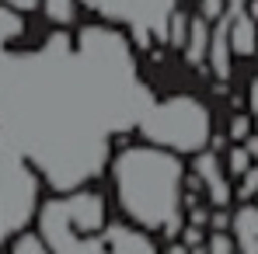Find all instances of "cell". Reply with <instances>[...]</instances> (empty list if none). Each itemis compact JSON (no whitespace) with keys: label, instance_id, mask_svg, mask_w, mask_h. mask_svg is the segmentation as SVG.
<instances>
[{"label":"cell","instance_id":"cell-10","mask_svg":"<svg viewBox=\"0 0 258 254\" xmlns=\"http://www.w3.org/2000/svg\"><path fill=\"white\" fill-rule=\"evenodd\" d=\"M206 63H210V70H213L216 80H230V70H234V52H230V42H227V14H223L220 21H213Z\"/></svg>","mask_w":258,"mask_h":254},{"label":"cell","instance_id":"cell-3","mask_svg":"<svg viewBox=\"0 0 258 254\" xmlns=\"http://www.w3.org/2000/svg\"><path fill=\"white\" fill-rule=\"evenodd\" d=\"M136 129L150 146H161L168 153H203L213 139V112L196 94H168L147 101Z\"/></svg>","mask_w":258,"mask_h":254},{"label":"cell","instance_id":"cell-11","mask_svg":"<svg viewBox=\"0 0 258 254\" xmlns=\"http://www.w3.org/2000/svg\"><path fill=\"white\" fill-rule=\"evenodd\" d=\"M210 32H213V25H210L206 18H199V14L188 18V32H185V45H181V52H185V59H188L192 66H203V63H206V52H210Z\"/></svg>","mask_w":258,"mask_h":254},{"label":"cell","instance_id":"cell-5","mask_svg":"<svg viewBox=\"0 0 258 254\" xmlns=\"http://www.w3.org/2000/svg\"><path fill=\"white\" fill-rule=\"evenodd\" d=\"M178 14V0H119L115 21L126 25L133 39L150 45V39H168V25Z\"/></svg>","mask_w":258,"mask_h":254},{"label":"cell","instance_id":"cell-8","mask_svg":"<svg viewBox=\"0 0 258 254\" xmlns=\"http://www.w3.org/2000/svg\"><path fill=\"white\" fill-rule=\"evenodd\" d=\"M227 42L237 59H251L258 52V25L248 18L244 4H230L227 7Z\"/></svg>","mask_w":258,"mask_h":254},{"label":"cell","instance_id":"cell-24","mask_svg":"<svg viewBox=\"0 0 258 254\" xmlns=\"http://www.w3.org/2000/svg\"><path fill=\"white\" fill-rule=\"evenodd\" d=\"M244 11H248V18L258 25V0H248V4H244Z\"/></svg>","mask_w":258,"mask_h":254},{"label":"cell","instance_id":"cell-23","mask_svg":"<svg viewBox=\"0 0 258 254\" xmlns=\"http://www.w3.org/2000/svg\"><path fill=\"white\" fill-rule=\"evenodd\" d=\"M0 7H14V11L28 14V11H35V7H39V0H0Z\"/></svg>","mask_w":258,"mask_h":254},{"label":"cell","instance_id":"cell-15","mask_svg":"<svg viewBox=\"0 0 258 254\" xmlns=\"http://www.w3.org/2000/svg\"><path fill=\"white\" fill-rule=\"evenodd\" d=\"M234 195L241 199V202H255L258 199V164L244 171L241 178H237V188H234Z\"/></svg>","mask_w":258,"mask_h":254},{"label":"cell","instance_id":"cell-2","mask_svg":"<svg viewBox=\"0 0 258 254\" xmlns=\"http://www.w3.org/2000/svg\"><path fill=\"white\" fill-rule=\"evenodd\" d=\"M74 56L84 94L105 132L112 136L119 129L136 126L150 98L136 77V59L126 35L108 25H91L74 39Z\"/></svg>","mask_w":258,"mask_h":254},{"label":"cell","instance_id":"cell-4","mask_svg":"<svg viewBox=\"0 0 258 254\" xmlns=\"http://www.w3.org/2000/svg\"><path fill=\"white\" fill-rule=\"evenodd\" d=\"M39 212V171L21 150L0 139V240H14Z\"/></svg>","mask_w":258,"mask_h":254},{"label":"cell","instance_id":"cell-25","mask_svg":"<svg viewBox=\"0 0 258 254\" xmlns=\"http://www.w3.org/2000/svg\"><path fill=\"white\" fill-rule=\"evenodd\" d=\"M168 254H188V247H185V244H171V251Z\"/></svg>","mask_w":258,"mask_h":254},{"label":"cell","instance_id":"cell-9","mask_svg":"<svg viewBox=\"0 0 258 254\" xmlns=\"http://www.w3.org/2000/svg\"><path fill=\"white\" fill-rule=\"evenodd\" d=\"M230 240L234 254H258V206L241 202L230 212Z\"/></svg>","mask_w":258,"mask_h":254},{"label":"cell","instance_id":"cell-12","mask_svg":"<svg viewBox=\"0 0 258 254\" xmlns=\"http://www.w3.org/2000/svg\"><path fill=\"white\" fill-rule=\"evenodd\" d=\"M25 32H28L25 14L14 7H0V49H11L14 42H21Z\"/></svg>","mask_w":258,"mask_h":254},{"label":"cell","instance_id":"cell-18","mask_svg":"<svg viewBox=\"0 0 258 254\" xmlns=\"http://www.w3.org/2000/svg\"><path fill=\"white\" fill-rule=\"evenodd\" d=\"M77 7H87L91 14H98V18H108V21H115L119 0H77Z\"/></svg>","mask_w":258,"mask_h":254},{"label":"cell","instance_id":"cell-20","mask_svg":"<svg viewBox=\"0 0 258 254\" xmlns=\"http://www.w3.org/2000/svg\"><path fill=\"white\" fill-rule=\"evenodd\" d=\"M203 247L206 254H234V240H230V233H210V240Z\"/></svg>","mask_w":258,"mask_h":254},{"label":"cell","instance_id":"cell-26","mask_svg":"<svg viewBox=\"0 0 258 254\" xmlns=\"http://www.w3.org/2000/svg\"><path fill=\"white\" fill-rule=\"evenodd\" d=\"M227 4H248V0H227Z\"/></svg>","mask_w":258,"mask_h":254},{"label":"cell","instance_id":"cell-19","mask_svg":"<svg viewBox=\"0 0 258 254\" xmlns=\"http://www.w3.org/2000/svg\"><path fill=\"white\" fill-rule=\"evenodd\" d=\"M227 7H230L227 0H199V18H206L213 25V21H220L227 14Z\"/></svg>","mask_w":258,"mask_h":254},{"label":"cell","instance_id":"cell-16","mask_svg":"<svg viewBox=\"0 0 258 254\" xmlns=\"http://www.w3.org/2000/svg\"><path fill=\"white\" fill-rule=\"evenodd\" d=\"M11 254H52L49 247H45L42 240H39V233H18L14 240H11Z\"/></svg>","mask_w":258,"mask_h":254},{"label":"cell","instance_id":"cell-21","mask_svg":"<svg viewBox=\"0 0 258 254\" xmlns=\"http://www.w3.org/2000/svg\"><path fill=\"white\" fill-rule=\"evenodd\" d=\"M210 230H213V233H227V230H230V212L216 209L213 216H210Z\"/></svg>","mask_w":258,"mask_h":254},{"label":"cell","instance_id":"cell-7","mask_svg":"<svg viewBox=\"0 0 258 254\" xmlns=\"http://www.w3.org/2000/svg\"><path fill=\"white\" fill-rule=\"evenodd\" d=\"M196 181H199V188H206V195H210V202H213L216 209H227V206L234 202L230 178H227L223 160H220L216 150H203V153H196Z\"/></svg>","mask_w":258,"mask_h":254},{"label":"cell","instance_id":"cell-27","mask_svg":"<svg viewBox=\"0 0 258 254\" xmlns=\"http://www.w3.org/2000/svg\"><path fill=\"white\" fill-rule=\"evenodd\" d=\"M255 59H258V52H255Z\"/></svg>","mask_w":258,"mask_h":254},{"label":"cell","instance_id":"cell-14","mask_svg":"<svg viewBox=\"0 0 258 254\" xmlns=\"http://www.w3.org/2000/svg\"><path fill=\"white\" fill-rule=\"evenodd\" d=\"M251 164H255V160L248 157V150H244L241 143H234V146L227 150V157H223V171H227V178H241Z\"/></svg>","mask_w":258,"mask_h":254},{"label":"cell","instance_id":"cell-6","mask_svg":"<svg viewBox=\"0 0 258 254\" xmlns=\"http://www.w3.org/2000/svg\"><path fill=\"white\" fill-rule=\"evenodd\" d=\"M52 254H157V247L136 226H105L101 233L77 237Z\"/></svg>","mask_w":258,"mask_h":254},{"label":"cell","instance_id":"cell-1","mask_svg":"<svg viewBox=\"0 0 258 254\" xmlns=\"http://www.w3.org/2000/svg\"><path fill=\"white\" fill-rule=\"evenodd\" d=\"M185 181L188 171L178 153L140 143L122 146L112 160L115 202L129 226L178 233L185 226Z\"/></svg>","mask_w":258,"mask_h":254},{"label":"cell","instance_id":"cell-13","mask_svg":"<svg viewBox=\"0 0 258 254\" xmlns=\"http://www.w3.org/2000/svg\"><path fill=\"white\" fill-rule=\"evenodd\" d=\"M39 7H42L45 18L52 25H59V28L74 25V18H77V0H39Z\"/></svg>","mask_w":258,"mask_h":254},{"label":"cell","instance_id":"cell-17","mask_svg":"<svg viewBox=\"0 0 258 254\" xmlns=\"http://www.w3.org/2000/svg\"><path fill=\"white\" fill-rule=\"evenodd\" d=\"M251 132H255L251 115H234V119H230V129H227V139H230V143H244Z\"/></svg>","mask_w":258,"mask_h":254},{"label":"cell","instance_id":"cell-22","mask_svg":"<svg viewBox=\"0 0 258 254\" xmlns=\"http://www.w3.org/2000/svg\"><path fill=\"white\" fill-rule=\"evenodd\" d=\"M248 105H251V126H255V132H258V77L251 80V87H248Z\"/></svg>","mask_w":258,"mask_h":254}]
</instances>
